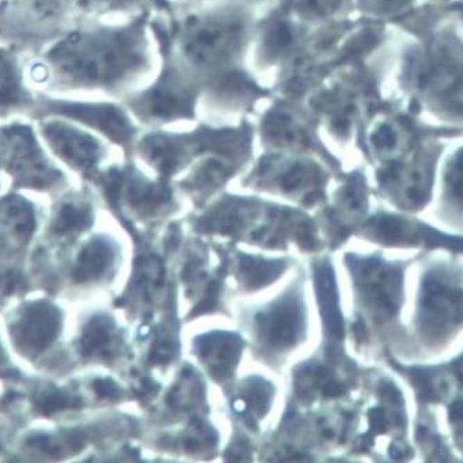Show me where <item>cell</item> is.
Instances as JSON below:
<instances>
[{
  "mask_svg": "<svg viewBox=\"0 0 463 463\" xmlns=\"http://www.w3.org/2000/svg\"><path fill=\"white\" fill-rule=\"evenodd\" d=\"M151 25L161 51L172 54L203 91L214 80L243 70V54L255 36L252 10L232 2L184 13L170 25L165 21Z\"/></svg>",
  "mask_w": 463,
  "mask_h": 463,
  "instance_id": "cell-1",
  "label": "cell"
},
{
  "mask_svg": "<svg viewBox=\"0 0 463 463\" xmlns=\"http://www.w3.org/2000/svg\"><path fill=\"white\" fill-rule=\"evenodd\" d=\"M165 65L153 85L137 91L128 101L144 124L162 125L197 117L203 86L172 54L162 51Z\"/></svg>",
  "mask_w": 463,
  "mask_h": 463,
  "instance_id": "cell-2",
  "label": "cell"
},
{
  "mask_svg": "<svg viewBox=\"0 0 463 463\" xmlns=\"http://www.w3.org/2000/svg\"><path fill=\"white\" fill-rule=\"evenodd\" d=\"M463 324V279L434 269L420 288L418 326L429 342H440Z\"/></svg>",
  "mask_w": 463,
  "mask_h": 463,
  "instance_id": "cell-3",
  "label": "cell"
},
{
  "mask_svg": "<svg viewBox=\"0 0 463 463\" xmlns=\"http://www.w3.org/2000/svg\"><path fill=\"white\" fill-rule=\"evenodd\" d=\"M318 122L311 109H303L289 97L276 101L260 119V133L266 143L277 148L320 147L316 137Z\"/></svg>",
  "mask_w": 463,
  "mask_h": 463,
  "instance_id": "cell-4",
  "label": "cell"
},
{
  "mask_svg": "<svg viewBox=\"0 0 463 463\" xmlns=\"http://www.w3.org/2000/svg\"><path fill=\"white\" fill-rule=\"evenodd\" d=\"M364 297L384 318L396 316L402 302V276L399 267L387 266L376 259L355 264Z\"/></svg>",
  "mask_w": 463,
  "mask_h": 463,
  "instance_id": "cell-5",
  "label": "cell"
},
{
  "mask_svg": "<svg viewBox=\"0 0 463 463\" xmlns=\"http://www.w3.org/2000/svg\"><path fill=\"white\" fill-rule=\"evenodd\" d=\"M302 311L299 303L295 299L285 300L270 313L258 317V324L264 339L276 349H285L297 344L302 331Z\"/></svg>",
  "mask_w": 463,
  "mask_h": 463,
  "instance_id": "cell-6",
  "label": "cell"
},
{
  "mask_svg": "<svg viewBox=\"0 0 463 463\" xmlns=\"http://www.w3.org/2000/svg\"><path fill=\"white\" fill-rule=\"evenodd\" d=\"M59 326L60 316L56 308L46 303H38L24 314L15 332L18 340L25 346L33 350H43L57 336Z\"/></svg>",
  "mask_w": 463,
  "mask_h": 463,
  "instance_id": "cell-7",
  "label": "cell"
},
{
  "mask_svg": "<svg viewBox=\"0 0 463 463\" xmlns=\"http://www.w3.org/2000/svg\"><path fill=\"white\" fill-rule=\"evenodd\" d=\"M241 340L234 335L213 334L201 339L198 344L201 354L213 364V373L224 376L240 355Z\"/></svg>",
  "mask_w": 463,
  "mask_h": 463,
  "instance_id": "cell-8",
  "label": "cell"
},
{
  "mask_svg": "<svg viewBox=\"0 0 463 463\" xmlns=\"http://www.w3.org/2000/svg\"><path fill=\"white\" fill-rule=\"evenodd\" d=\"M54 136L59 150L78 166H93L100 156V146L90 136L67 128H56Z\"/></svg>",
  "mask_w": 463,
  "mask_h": 463,
  "instance_id": "cell-9",
  "label": "cell"
},
{
  "mask_svg": "<svg viewBox=\"0 0 463 463\" xmlns=\"http://www.w3.org/2000/svg\"><path fill=\"white\" fill-rule=\"evenodd\" d=\"M316 279L317 290L320 297L321 313H323L326 328L335 337H340L344 335V321L337 306L336 287H335L331 267L321 266L317 270Z\"/></svg>",
  "mask_w": 463,
  "mask_h": 463,
  "instance_id": "cell-10",
  "label": "cell"
},
{
  "mask_svg": "<svg viewBox=\"0 0 463 463\" xmlns=\"http://www.w3.org/2000/svg\"><path fill=\"white\" fill-rule=\"evenodd\" d=\"M112 261V250L109 242L93 241L80 252L75 277L78 281H90L103 276Z\"/></svg>",
  "mask_w": 463,
  "mask_h": 463,
  "instance_id": "cell-11",
  "label": "cell"
},
{
  "mask_svg": "<svg viewBox=\"0 0 463 463\" xmlns=\"http://www.w3.org/2000/svg\"><path fill=\"white\" fill-rule=\"evenodd\" d=\"M112 324L106 318H94L89 323L88 329L80 342L83 354H103L109 349L112 340Z\"/></svg>",
  "mask_w": 463,
  "mask_h": 463,
  "instance_id": "cell-12",
  "label": "cell"
},
{
  "mask_svg": "<svg viewBox=\"0 0 463 463\" xmlns=\"http://www.w3.org/2000/svg\"><path fill=\"white\" fill-rule=\"evenodd\" d=\"M242 260L243 274L247 277L248 284L250 287H259V285L273 281L284 269V266L277 261L267 263V261L253 258H243Z\"/></svg>",
  "mask_w": 463,
  "mask_h": 463,
  "instance_id": "cell-13",
  "label": "cell"
},
{
  "mask_svg": "<svg viewBox=\"0 0 463 463\" xmlns=\"http://www.w3.org/2000/svg\"><path fill=\"white\" fill-rule=\"evenodd\" d=\"M446 188L449 200L463 211V154L458 156L457 161L449 167L446 177Z\"/></svg>",
  "mask_w": 463,
  "mask_h": 463,
  "instance_id": "cell-14",
  "label": "cell"
},
{
  "mask_svg": "<svg viewBox=\"0 0 463 463\" xmlns=\"http://www.w3.org/2000/svg\"><path fill=\"white\" fill-rule=\"evenodd\" d=\"M373 143L378 150H393L397 144L396 132L389 125H381L373 135Z\"/></svg>",
  "mask_w": 463,
  "mask_h": 463,
  "instance_id": "cell-15",
  "label": "cell"
},
{
  "mask_svg": "<svg viewBox=\"0 0 463 463\" xmlns=\"http://www.w3.org/2000/svg\"><path fill=\"white\" fill-rule=\"evenodd\" d=\"M449 420H451L455 440L463 447V399L455 400L454 404L451 405Z\"/></svg>",
  "mask_w": 463,
  "mask_h": 463,
  "instance_id": "cell-16",
  "label": "cell"
},
{
  "mask_svg": "<svg viewBox=\"0 0 463 463\" xmlns=\"http://www.w3.org/2000/svg\"><path fill=\"white\" fill-rule=\"evenodd\" d=\"M99 4L106 5L111 9L128 10L135 9V7L141 6V5L147 4L148 0H96Z\"/></svg>",
  "mask_w": 463,
  "mask_h": 463,
  "instance_id": "cell-17",
  "label": "cell"
},
{
  "mask_svg": "<svg viewBox=\"0 0 463 463\" xmlns=\"http://www.w3.org/2000/svg\"><path fill=\"white\" fill-rule=\"evenodd\" d=\"M94 387H96L99 396L117 397L118 394H119V389H118L117 384L109 381V379H99V381L94 383Z\"/></svg>",
  "mask_w": 463,
  "mask_h": 463,
  "instance_id": "cell-18",
  "label": "cell"
},
{
  "mask_svg": "<svg viewBox=\"0 0 463 463\" xmlns=\"http://www.w3.org/2000/svg\"><path fill=\"white\" fill-rule=\"evenodd\" d=\"M237 4L247 5V6H252L253 4H261L263 0H235Z\"/></svg>",
  "mask_w": 463,
  "mask_h": 463,
  "instance_id": "cell-19",
  "label": "cell"
},
{
  "mask_svg": "<svg viewBox=\"0 0 463 463\" xmlns=\"http://www.w3.org/2000/svg\"><path fill=\"white\" fill-rule=\"evenodd\" d=\"M384 4L394 5L400 4V2H404V0H383Z\"/></svg>",
  "mask_w": 463,
  "mask_h": 463,
  "instance_id": "cell-20",
  "label": "cell"
}]
</instances>
